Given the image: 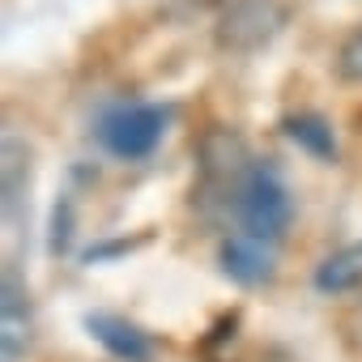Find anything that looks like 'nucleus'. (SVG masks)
<instances>
[{
	"label": "nucleus",
	"instance_id": "obj_1",
	"mask_svg": "<svg viewBox=\"0 0 362 362\" xmlns=\"http://www.w3.org/2000/svg\"><path fill=\"white\" fill-rule=\"evenodd\" d=\"M230 205L235 230L222 239V269L239 286H264L277 273V256L294 222V201L281 170L269 162H252Z\"/></svg>",
	"mask_w": 362,
	"mask_h": 362
},
{
	"label": "nucleus",
	"instance_id": "obj_2",
	"mask_svg": "<svg viewBox=\"0 0 362 362\" xmlns=\"http://www.w3.org/2000/svg\"><path fill=\"white\" fill-rule=\"evenodd\" d=\"M290 26V0H230L218 18V47L226 56H256Z\"/></svg>",
	"mask_w": 362,
	"mask_h": 362
},
{
	"label": "nucleus",
	"instance_id": "obj_3",
	"mask_svg": "<svg viewBox=\"0 0 362 362\" xmlns=\"http://www.w3.org/2000/svg\"><path fill=\"white\" fill-rule=\"evenodd\" d=\"M166 124H170V111L158 103H119L98 119V141L111 158L136 162L162 145Z\"/></svg>",
	"mask_w": 362,
	"mask_h": 362
},
{
	"label": "nucleus",
	"instance_id": "obj_4",
	"mask_svg": "<svg viewBox=\"0 0 362 362\" xmlns=\"http://www.w3.org/2000/svg\"><path fill=\"white\" fill-rule=\"evenodd\" d=\"M35 345V303L13 264H5V286H0V349L5 362H22Z\"/></svg>",
	"mask_w": 362,
	"mask_h": 362
},
{
	"label": "nucleus",
	"instance_id": "obj_5",
	"mask_svg": "<svg viewBox=\"0 0 362 362\" xmlns=\"http://www.w3.org/2000/svg\"><path fill=\"white\" fill-rule=\"evenodd\" d=\"M86 328L115 362H153V341L136 324H128L124 315L98 311V315H86Z\"/></svg>",
	"mask_w": 362,
	"mask_h": 362
},
{
	"label": "nucleus",
	"instance_id": "obj_6",
	"mask_svg": "<svg viewBox=\"0 0 362 362\" xmlns=\"http://www.w3.org/2000/svg\"><path fill=\"white\" fill-rule=\"evenodd\" d=\"M311 281H315L320 294H332V298L337 294H354L362 286V243H345L332 256H324Z\"/></svg>",
	"mask_w": 362,
	"mask_h": 362
},
{
	"label": "nucleus",
	"instance_id": "obj_7",
	"mask_svg": "<svg viewBox=\"0 0 362 362\" xmlns=\"http://www.w3.org/2000/svg\"><path fill=\"white\" fill-rule=\"evenodd\" d=\"M286 132H290L294 141H303V145H307L311 153H320V158H332V153H337V145H332V128H324V119H315V115H298V119H290Z\"/></svg>",
	"mask_w": 362,
	"mask_h": 362
},
{
	"label": "nucleus",
	"instance_id": "obj_8",
	"mask_svg": "<svg viewBox=\"0 0 362 362\" xmlns=\"http://www.w3.org/2000/svg\"><path fill=\"white\" fill-rule=\"evenodd\" d=\"M337 77L349 81V86H362V22L337 47Z\"/></svg>",
	"mask_w": 362,
	"mask_h": 362
}]
</instances>
